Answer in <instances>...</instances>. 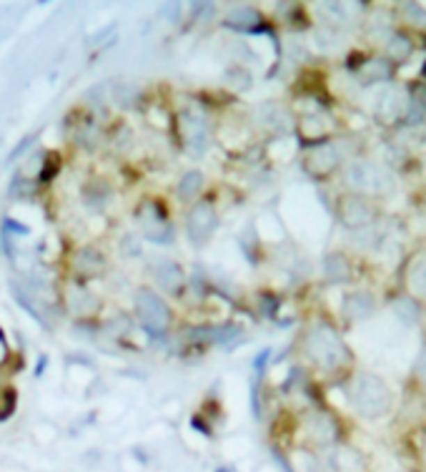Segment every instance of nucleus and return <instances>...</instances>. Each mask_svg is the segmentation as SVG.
<instances>
[{
	"mask_svg": "<svg viewBox=\"0 0 426 472\" xmlns=\"http://www.w3.org/2000/svg\"><path fill=\"white\" fill-rule=\"evenodd\" d=\"M306 352L316 365L336 367V365L344 362L341 357H346V347L341 344V340L336 337V332H331L329 327L319 324V327H313L311 332H308Z\"/></svg>",
	"mask_w": 426,
	"mask_h": 472,
	"instance_id": "nucleus-1",
	"label": "nucleus"
},
{
	"mask_svg": "<svg viewBox=\"0 0 426 472\" xmlns=\"http://www.w3.org/2000/svg\"><path fill=\"white\" fill-rule=\"evenodd\" d=\"M308 437L316 442H321V445H326V442H333L336 440V422L331 420V417L326 415H311L308 417Z\"/></svg>",
	"mask_w": 426,
	"mask_h": 472,
	"instance_id": "nucleus-9",
	"label": "nucleus"
},
{
	"mask_svg": "<svg viewBox=\"0 0 426 472\" xmlns=\"http://www.w3.org/2000/svg\"><path fill=\"white\" fill-rule=\"evenodd\" d=\"M200 189H203V174L200 171H188L186 176H181V181H178L181 201H194L196 196L200 194Z\"/></svg>",
	"mask_w": 426,
	"mask_h": 472,
	"instance_id": "nucleus-10",
	"label": "nucleus"
},
{
	"mask_svg": "<svg viewBox=\"0 0 426 472\" xmlns=\"http://www.w3.org/2000/svg\"><path fill=\"white\" fill-rule=\"evenodd\" d=\"M136 312L138 319L143 324L145 332L161 334L168 329L171 324V309L163 302V296H158L150 289H138L136 291Z\"/></svg>",
	"mask_w": 426,
	"mask_h": 472,
	"instance_id": "nucleus-3",
	"label": "nucleus"
},
{
	"mask_svg": "<svg viewBox=\"0 0 426 472\" xmlns=\"http://www.w3.org/2000/svg\"><path fill=\"white\" fill-rule=\"evenodd\" d=\"M216 227H219V214H216V208H213L211 201H198L188 211L186 231L196 244L211 239V234L216 231Z\"/></svg>",
	"mask_w": 426,
	"mask_h": 472,
	"instance_id": "nucleus-4",
	"label": "nucleus"
},
{
	"mask_svg": "<svg viewBox=\"0 0 426 472\" xmlns=\"http://www.w3.org/2000/svg\"><path fill=\"white\" fill-rule=\"evenodd\" d=\"M150 274H153V279H156V284L161 287L163 291H178L183 284V271L181 266L175 264V261H168V259H161L158 264H153V269H150Z\"/></svg>",
	"mask_w": 426,
	"mask_h": 472,
	"instance_id": "nucleus-6",
	"label": "nucleus"
},
{
	"mask_svg": "<svg viewBox=\"0 0 426 472\" xmlns=\"http://www.w3.org/2000/svg\"><path fill=\"white\" fill-rule=\"evenodd\" d=\"M73 269L78 277L93 279L98 274H103V269H106V257L98 249H93V246H83V249H78L73 254Z\"/></svg>",
	"mask_w": 426,
	"mask_h": 472,
	"instance_id": "nucleus-5",
	"label": "nucleus"
},
{
	"mask_svg": "<svg viewBox=\"0 0 426 472\" xmlns=\"http://www.w3.org/2000/svg\"><path fill=\"white\" fill-rule=\"evenodd\" d=\"M374 211H371V204L361 196H349L341 206V219L351 227H361V224H369Z\"/></svg>",
	"mask_w": 426,
	"mask_h": 472,
	"instance_id": "nucleus-7",
	"label": "nucleus"
},
{
	"mask_svg": "<svg viewBox=\"0 0 426 472\" xmlns=\"http://www.w3.org/2000/svg\"><path fill=\"white\" fill-rule=\"evenodd\" d=\"M333 166H336V153H333L331 146H319L306 158V169L311 171L313 176H326Z\"/></svg>",
	"mask_w": 426,
	"mask_h": 472,
	"instance_id": "nucleus-8",
	"label": "nucleus"
},
{
	"mask_svg": "<svg viewBox=\"0 0 426 472\" xmlns=\"http://www.w3.org/2000/svg\"><path fill=\"white\" fill-rule=\"evenodd\" d=\"M388 53H391L394 58L407 56V53H409V40H404L401 36H396V38L391 40V45H388Z\"/></svg>",
	"mask_w": 426,
	"mask_h": 472,
	"instance_id": "nucleus-11",
	"label": "nucleus"
},
{
	"mask_svg": "<svg viewBox=\"0 0 426 472\" xmlns=\"http://www.w3.org/2000/svg\"><path fill=\"white\" fill-rule=\"evenodd\" d=\"M351 402L356 404V409L363 415H381L384 409L388 407V390L379 377L361 374L356 382L351 384Z\"/></svg>",
	"mask_w": 426,
	"mask_h": 472,
	"instance_id": "nucleus-2",
	"label": "nucleus"
}]
</instances>
